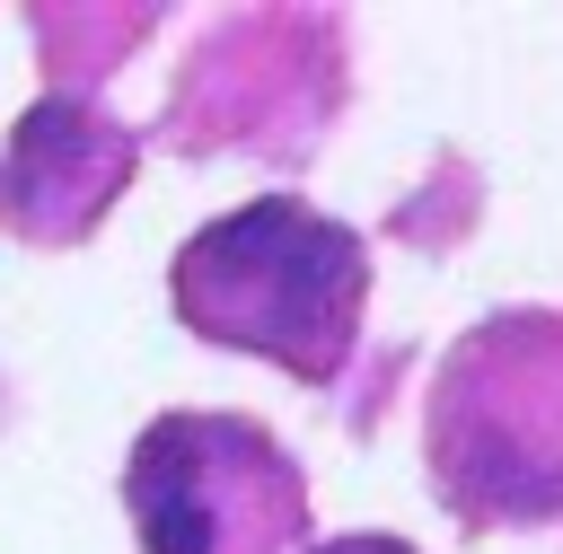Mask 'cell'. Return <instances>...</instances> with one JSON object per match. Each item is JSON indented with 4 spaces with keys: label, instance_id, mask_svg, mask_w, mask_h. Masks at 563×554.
<instances>
[{
    "label": "cell",
    "instance_id": "1",
    "mask_svg": "<svg viewBox=\"0 0 563 554\" xmlns=\"http://www.w3.org/2000/svg\"><path fill=\"white\" fill-rule=\"evenodd\" d=\"M431 492L457 528H563V317L510 308L449 343L422 405Z\"/></svg>",
    "mask_w": 563,
    "mask_h": 554
},
{
    "label": "cell",
    "instance_id": "2",
    "mask_svg": "<svg viewBox=\"0 0 563 554\" xmlns=\"http://www.w3.org/2000/svg\"><path fill=\"white\" fill-rule=\"evenodd\" d=\"M361 299H369V246L290 193H264L176 246V317L229 352L282 361L290 378L343 369Z\"/></svg>",
    "mask_w": 563,
    "mask_h": 554
},
{
    "label": "cell",
    "instance_id": "3",
    "mask_svg": "<svg viewBox=\"0 0 563 554\" xmlns=\"http://www.w3.org/2000/svg\"><path fill=\"white\" fill-rule=\"evenodd\" d=\"M123 510L141 554H290L308 475L246 413H158L132 440Z\"/></svg>",
    "mask_w": 563,
    "mask_h": 554
},
{
    "label": "cell",
    "instance_id": "4",
    "mask_svg": "<svg viewBox=\"0 0 563 554\" xmlns=\"http://www.w3.org/2000/svg\"><path fill=\"white\" fill-rule=\"evenodd\" d=\"M317 554H413L405 536H334V545H317Z\"/></svg>",
    "mask_w": 563,
    "mask_h": 554
}]
</instances>
